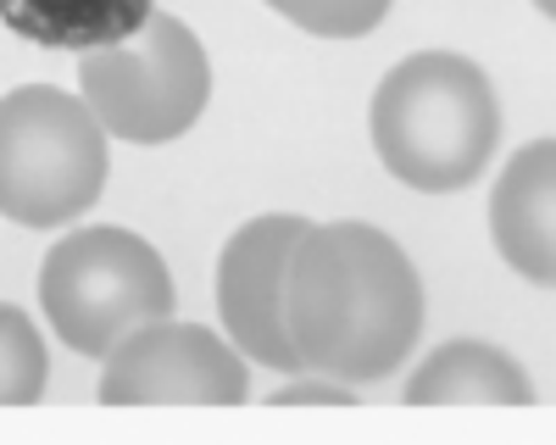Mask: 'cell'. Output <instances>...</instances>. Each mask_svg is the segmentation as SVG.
Segmentation results:
<instances>
[{
    "mask_svg": "<svg viewBox=\"0 0 556 445\" xmlns=\"http://www.w3.org/2000/svg\"><path fill=\"white\" fill-rule=\"evenodd\" d=\"M312 229L295 212H267L251 217L245 229L228 234L217 256V318L245 351V363L278 368V373H306L301 351L290 340V256L301 234Z\"/></svg>",
    "mask_w": 556,
    "mask_h": 445,
    "instance_id": "cell-6",
    "label": "cell"
},
{
    "mask_svg": "<svg viewBox=\"0 0 556 445\" xmlns=\"http://www.w3.org/2000/svg\"><path fill=\"white\" fill-rule=\"evenodd\" d=\"M156 0H0V23L39 51H101L151 23Z\"/></svg>",
    "mask_w": 556,
    "mask_h": 445,
    "instance_id": "cell-10",
    "label": "cell"
},
{
    "mask_svg": "<svg viewBox=\"0 0 556 445\" xmlns=\"http://www.w3.org/2000/svg\"><path fill=\"white\" fill-rule=\"evenodd\" d=\"M78 89L112 140L167 145L190 134L206 112L212 62L184 17L151 12V23L123 44H101V51L78 56Z\"/></svg>",
    "mask_w": 556,
    "mask_h": 445,
    "instance_id": "cell-5",
    "label": "cell"
},
{
    "mask_svg": "<svg viewBox=\"0 0 556 445\" xmlns=\"http://www.w3.org/2000/svg\"><path fill=\"white\" fill-rule=\"evenodd\" d=\"M534 7H540L545 17H556V0H534Z\"/></svg>",
    "mask_w": 556,
    "mask_h": 445,
    "instance_id": "cell-14",
    "label": "cell"
},
{
    "mask_svg": "<svg viewBox=\"0 0 556 445\" xmlns=\"http://www.w3.org/2000/svg\"><path fill=\"white\" fill-rule=\"evenodd\" d=\"M112 134L84 96L23 84L0 96V217L23 229L78 223L106 195Z\"/></svg>",
    "mask_w": 556,
    "mask_h": 445,
    "instance_id": "cell-3",
    "label": "cell"
},
{
    "mask_svg": "<svg viewBox=\"0 0 556 445\" xmlns=\"http://www.w3.org/2000/svg\"><path fill=\"white\" fill-rule=\"evenodd\" d=\"M251 395V368L235 340L201 323H146L134 329L101 373L106 407H139V400H201V407H235Z\"/></svg>",
    "mask_w": 556,
    "mask_h": 445,
    "instance_id": "cell-7",
    "label": "cell"
},
{
    "mask_svg": "<svg viewBox=\"0 0 556 445\" xmlns=\"http://www.w3.org/2000/svg\"><path fill=\"white\" fill-rule=\"evenodd\" d=\"M45 379H51V356H45L34 318L0 301V407H28V400H39Z\"/></svg>",
    "mask_w": 556,
    "mask_h": 445,
    "instance_id": "cell-11",
    "label": "cell"
},
{
    "mask_svg": "<svg viewBox=\"0 0 556 445\" xmlns=\"http://www.w3.org/2000/svg\"><path fill=\"white\" fill-rule=\"evenodd\" d=\"M278 17H290L306 34L323 39H356V34H374L390 12V0H262Z\"/></svg>",
    "mask_w": 556,
    "mask_h": 445,
    "instance_id": "cell-12",
    "label": "cell"
},
{
    "mask_svg": "<svg viewBox=\"0 0 556 445\" xmlns=\"http://www.w3.org/2000/svg\"><path fill=\"white\" fill-rule=\"evenodd\" d=\"M490 240L529 284H556V140L523 145L490 190Z\"/></svg>",
    "mask_w": 556,
    "mask_h": 445,
    "instance_id": "cell-8",
    "label": "cell"
},
{
    "mask_svg": "<svg viewBox=\"0 0 556 445\" xmlns=\"http://www.w3.org/2000/svg\"><path fill=\"white\" fill-rule=\"evenodd\" d=\"M412 407H445V400H501V407H529L534 384L518 368L513 351L490 340H445L440 351L424 356V368L406 379Z\"/></svg>",
    "mask_w": 556,
    "mask_h": 445,
    "instance_id": "cell-9",
    "label": "cell"
},
{
    "mask_svg": "<svg viewBox=\"0 0 556 445\" xmlns=\"http://www.w3.org/2000/svg\"><path fill=\"white\" fill-rule=\"evenodd\" d=\"M39 306L78 356H112L134 329L173 312V274L151 240L128 229H73L39 262Z\"/></svg>",
    "mask_w": 556,
    "mask_h": 445,
    "instance_id": "cell-4",
    "label": "cell"
},
{
    "mask_svg": "<svg viewBox=\"0 0 556 445\" xmlns=\"http://www.w3.org/2000/svg\"><path fill=\"white\" fill-rule=\"evenodd\" d=\"M374 151L406 190L451 195L484 178L501 145V101L479 62L456 51H417L374 89Z\"/></svg>",
    "mask_w": 556,
    "mask_h": 445,
    "instance_id": "cell-2",
    "label": "cell"
},
{
    "mask_svg": "<svg viewBox=\"0 0 556 445\" xmlns=\"http://www.w3.org/2000/svg\"><path fill=\"white\" fill-rule=\"evenodd\" d=\"M290 340L306 373L390 379L424 334V279L374 223H312L290 256Z\"/></svg>",
    "mask_w": 556,
    "mask_h": 445,
    "instance_id": "cell-1",
    "label": "cell"
},
{
    "mask_svg": "<svg viewBox=\"0 0 556 445\" xmlns=\"http://www.w3.org/2000/svg\"><path fill=\"white\" fill-rule=\"evenodd\" d=\"M273 400H285V407H317V400H323V407H351L356 395H351V384H345V379L317 373V379H295V384H285Z\"/></svg>",
    "mask_w": 556,
    "mask_h": 445,
    "instance_id": "cell-13",
    "label": "cell"
}]
</instances>
